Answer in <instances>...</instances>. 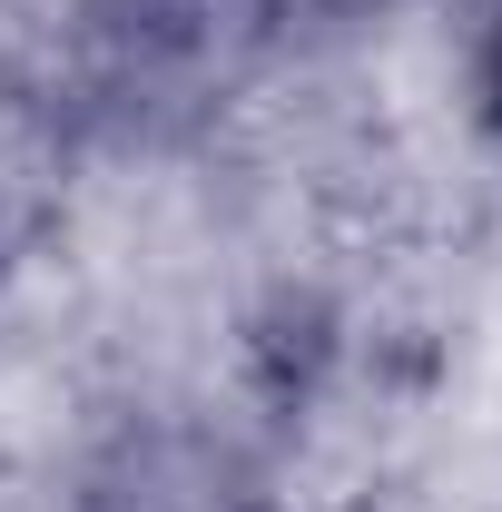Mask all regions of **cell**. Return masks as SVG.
<instances>
[{
  "label": "cell",
  "instance_id": "cell-1",
  "mask_svg": "<svg viewBox=\"0 0 502 512\" xmlns=\"http://www.w3.org/2000/svg\"><path fill=\"white\" fill-rule=\"evenodd\" d=\"M493 119H502V30H493Z\"/></svg>",
  "mask_w": 502,
  "mask_h": 512
}]
</instances>
